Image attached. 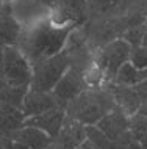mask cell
Masks as SVG:
<instances>
[{"mask_svg":"<svg viewBox=\"0 0 147 149\" xmlns=\"http://www.w3.org/2000/svg\"><path fill=\"white\" fill-rule=\"evenodd\" d=\"M0 47H2V46H0Z\"/></svg>","mask_w":147,"mask_h":149,"instance_id":"33","label":"cell"},{"mask_svg":"<svg viewBox=\"0 0 147 149\" xmlns=\"http://www.w3.org/2000/svg\"><path fill=\"white\" fill-rule=\"evenodd\" d=\"M128 132L136 143L147 149V118L141 113L128 116Z\"/></svg>","mask_w":147,"mask_h":149,"instance_id":"17","label":"cell"},{"mask_svg":"<svg viewBox=\"0 0 147 149\" xmlns=\"http://www.w3.org/2000/svg\"><path fill=\"white\" fill-rule=\"evenodd\" d=\"M74 29V25L58 27L47 17L30 27H23L16 46L31 64H35L39 60L49 58L64 49L67 38Z\"/></svg>","mask_w":147,"mask_h":149,"instance_id":"1","label":"cell"},{"mask_svg":"<svg viewBox=\"0 0 147 149\" xmlns=\"http://www.w3.org/2000/svg\"><path fill=\"white\" fill-rule=\"evenodd\" d=\"M128 149H144V148H142V146H141L139 143L133 141V143H132V144H130V146H128Z\"/></svg>","mask_w":147,"mask_h":149,"instance_id":"27","label":"cell"},{"mask_svg":"<svg viewBox=\"0 0 147 149\" xmlns=\"http://www.w3.org/2000/svg\"><path fill=\"white\" fill-rule=\"evenodd\" d=\"M23 123H25V116L22 110L0 102V138L11 136L17 129L23 126Z\"/></svg>","mask_w":147,"mask_h":149,"instance_id":"15","label":"cell"},{"mask_svg":"<svg viewBox=\"0 0 147 149\" xmlns=\"http://www.w3.org/2000/svg\"><path fill=\"white\" fill-rule=\"evenodd\" d=\"M3 85H6V82H5V79H3V77H0V86H3Z\"/></svg>","mask_w":147,"mask_h":149,"instance_id":"30","label":"cell"},{"mask_svg":"<svg viewBox=\"0 0 147 149\" xmlns=\"http://www.w3.org/2000/svg\"><path fill=\"white\" fill-rule=\"evenodd\" d=\"M30 86H13V85H3L0 86V102L22 110L23 97Z\"/></svg>","mask_w":147,"mask_h":149,"instance_id":"16","label":"cell"},{"mask_svg":"<svg viewBox=\"0 0 147 149\" xmlns=\"http://www.w3.org/2000/svg\"><path fill=\"white\" fill-rule=\"evenodd\" d=\"M13 14L23 27H30L39 21H44L49 17L50 8L38 2V0H14L13 3Z\"/></svg>","mask_w":147,"mask_h":149,"instance_id":"9","label":"cell"},{"mask_svg":"<svg viewBox=\"0 0 147 149\" xmlns=\"http://www.w3.org/2000/svg\"><path fill=\"white\" fill-rule=\"evenodd\" d=\"M139 79H141V80L147 79V68H146L144 71H139ZM141 80H139V82H141Z\"/></svg>","mask_w":147,"mask_h":149,"instance_id":"28","label":"cell"},{"mask_svg":"<svg viewBox=\"0 0 147 149\" xmlns=\"http://www.w3.org/2000/svg\"><path fill=\"white\" fill-rule=\"evenodd\" d=\"M146 30H147V21L146 22H141V24H136V25H132L128 29L124 30L121 38L127 41L132 47H136V46H141L142 42V38L146 35Z\"/></svg>","mask_w":147,"mask_h":149,"instance_id":"20","label":"cell"},{"mask_svg":"<svg viewBox=\"0 0 147 149\" xmlns=\"http://www.w3.org/2000/svg\"><path fill=\"white\" fill-rule=\"evenodd\" d=\"M33 66V75L30 82V90L36 91H52L63 74L72 66L70 57L63 49L61 52L52 55L49 58L39 60Z\"/></svg>","mask_w":147,"mask_h":149,"instance_id":"3","label":"cell"},{"mask_svg":"<svg viewBox=\"0 0 147 149\" xmlns=\"http://www.w3.org/2000/svg\"><path fill=\"white\" fill-rule=\"evenodd\" d=\"M0 77H3V47H0Z\"/></svg>","mask_w":147,"mask_h":149,"instance_id":"26","label":"cell"},{"mask_svg":"<svg viewBox=\"0 0 147 149\" xmlns=\"http://www.w3.org/2000/svg\"><path fill=\"white\" fill-rule=\"evenodd\" d=\"M41 5H44V6H47V8H53L57 3L59 2V0H38Z\"/></svg>","mask_w":147,"mask_h":149,"instance_id":"24","label":"cell"},{"mask_svg":"<svg viewBox=\"0 0 147 149\" xmlns=\"http://www.w3.org/2000/svg\"><path fill=\"white\" fill-rule=\"evenodd\" d=\"M106 86L110 88L116 105L121 108L127 116H132V115L139 111V108L142 105V100H141L139 96H138L135 86L117 85V83H114V82H110Z\"/></svg>","mask_w":147,"mask_h":149,"instance_id":"13","label":"cell"},{"mask_svg":"<svg viewBox=\"0 0 147 149\" xmlns=\"http://www.w3.org/2000/svg\"><path fill=\"white\" fill-rule=\"evenodd\" d=\"M135 90H136L138 96L141 97L142 102H147V79L141 80V82H138L136 85H135Z\"/></svg>","mask_w":147,"mask_h":149,"instance_id":"22","label":"cell"},{"mask_svg":"<svg viewBox=\"0 0 147 149\" xmlns=\"http://www.w3.org/2000/svg\"><path fill=\"white\" fill-rule=\"evenodd\" d=\"M139 80H141L139 79V71H138L130 61H127L119 68V71L116 72V77H114L113 82L117 83V85L135 86Z\"/></svg>","mask_w":147,"mask_h":149,"instance_id":"19","label":"cell"},{"mask_svg":"<svg viewBox=\"0 0 147 149\" xmlns=\"http://www.w3.org/2000/svg\"><path fill=\"white\" fill-rule=\"evenodd\" d=\"M141 46L147 47V30H146V35H144V38H142V42H141Z\"/></svg>","mask_w":147,"mask_h":149,"instance_id":"29","label":"cell"},{"mask_svg":"<svg viewBox=\"0 0 147 149\" xmlns=\"http://www.w3.org/2000/svg\"><path fill=\"white\" fill-rule=\"evenodd\" d=\"M146 19H147V16H146Z\"/></svg>","mask_w":147,"mask_h":149,"instance_id":"32","label":"cell"},{"mask_svg":"<svg viewBox=\"0 0 147 149\" xmlns=\"http://www.w3.org/2000/svg\"><path fill=\"white\" fill-rule=\"evenodd\" d=\"M77 149H100V148L96 146V144H94L92 141H91V140L86 138L85 141H83V143H81V144H80V146H78Z\"/></svg>","mask_w":147,"mask_h":149,"instance_id":"23","label":"cell"},{"mask_svg":"<svg viewBox=\"0 0 147 149\" xmlns=\"http://www.w3.org/2000/svg\"><path fill=\"white\" fill-rule=\"evenodd\" d=\"M128 61L132 63L138 71H144L147 68V47H144V46L132 47Z\"/></svg>","mask_w":147,"mask_h":149,"instance_id":"21","label":"cell"},{"mask_svg":"<svg viewBox=\"0 0 147 149\" xmlns=\"http://www.w3.org/2000/svg\"><path fill=\"white\" fill-rule=\"evenodd\" d=\"M130 50H132V46L127 41H124L122 38L113 39L106 46H103V49L99 54L97 64L103 69L105 77L108 82H113L114 77H116V72L119 71V68L124 63L128 61Z\"/></svg>","mask_w":147,"mask_h":149,"instance_id":"5","label":"cell"},{"mask_svg":"<svg viewBox=\"0 0 147 149\" xmlns=\"http://www.w3.org/2000/svg\"><path fill=\"white\" fill-rule=\"evenodd\" d=\"M55 107H59L55 96L52 91H36L30 90L27 91L25 97H23V105H22V113L25 118L35 115H41L47 110H52Z\"/></svg>","mask_w":147,"mask_h":149,"instance_id":"12","label":"cell"},{"mask_svg":"<svg viewBox=\"0 0 147 149\" xmlns=\"http://www.w3.org/2000/svg\"><path fill=\"white\" fill-rule=\"evenodd\" d=\"M64 119H66V108L55 107L41 115H35V116H30V118H25V123L23 124L25 126L38 127L41 130H44L46 134H49L52 138H55L58 135L63 123H64Z\"/></svg>","mask_w":147,"mask_h":149,"instance_id":"11","label":"cell"},{"mask_svg":"<svg viewBox=\"0 0 147 149\" xmlns=\"http://www.w3.org/2000/svg\"><path fill=\"white\" fill-rule=\"evenodd\" d=\"M86 138L91 140L100 149H128V146H130V144L127 146V144H122V143H117L114 140H111L110 136H106L103 134L96 124L94 126H86Z\"/></svg>","mask_w":147,"mask_h":149,"instance_id":"18","label":"cell"},{"mask_svg":"<svg viewBox=\"0 0 147 149\" xmlns=\"http://www.w3.org/2000/svg\"><path fill=\"white\" fill-rule=\"evenodd\" d=\"M33 66L17 46L3 47V79L6 85L30 86Z\"/></svg>","mask_w":147,"mask_h":149,"instance_id":"4","label":"cell"},{"mask_svg":"<svg viewBox=\"0 0 147 149\" xmlns=\"http://www.w3.org/2000/svg\"><path fill=\"white\" fill-rule=\"evenodd\" d=\"M86 88H88V85H86V80L83 77V71L70 66L63 74V77L58 80L57 85L53 86L52 94L55 96L59 107L66 108L67 104L77 97L80 93H83Z\"/></svg>","mask_w":147,"mask_h":149,"instance_id":"6","label":"cell"},{"mask_svg":"<svg viewBox=\"0 0 147 149\" xmlns=\"http://www.w3.org/2000/svg\"><path fill=\"white\" fill-rule=\"evenodd\" d=\"M96 126L105 134L106 136H110L111 140L122 144H132L135 140L132 138L128 132V116L121 110L117 105L110 110L105 116H102L97 121Z\"/></svg>","mask_w":147,"mask_h":149,"instance_id":"7","label":"cell"},{"mask_svg":"<svg viewBox=\"0 0 147 149\" xmlns=\"http://www.w3.org/2000/svg\"><path fill=\"white\" fill-rule=\"evenodd\" d=\"M10 138L17 143H22L28 149H52V144H53V138L49 134H46L38 127L25 126V124L21 129H17Z\"/></svg>","mask_w":147,"mask_h":149,"instance_id":"14","label":"cell"},{"mask_svg":"<svg viewBox=\"0 0 147 149\" xmlns=\"http://www.w3.org/2000/svg\"><path fill=\"white\" fill-rule=\"evenodd\" d=\"M13 2L0 3V46H16L22 33V25L13 14Z\"/></svg>","mask_w":147,"mask_h":149,"instance_id":"10","label":"cell"},{"mask_svg":"<svg viewBox=\"0 0 147 149\" xmlns=\"http://www.w3.org/2000/svg\"><path fill=\"white\" fill-rule=\"evenodd\" d=\"M3 2H14V0H0V3H3Z\"/></svg>","mask_w":147,"mask_h":149,"instance_id":"31","label":"cell"},{"mask_svg":"<svg viewBox=\"0 0 147 149\" xmlns=\"http://www.w3.org/2000/svg\"><path fill=\"white\" fill-rule=\"evenodd\" d=\"M8 149H28V148L23 146L22 143H17V141H14V140H11V141H10V146H8Z\"/></svg>","mask_w":147,"mask_h":149,"instance_id":"25","label":"cell"},{"mask_svg":"<svg viewBox=\"0 0 147 149\" xmlns=\"http://www.w3.org/2000/svg\"><path fill=\"white\" fill-rule=\"evenodd\" d=\"M85 140L86 126L66 115V119L59 129L58 135L53 138L52 149H77Z\"/></svg>","mask_w":147,"mask_h":149,"instance_id":"8","label":"cell"},{"mask_svg":"<svg viewBox=\"0 0 147 149\" xmlns=\"http://www.w3.org/2000/svg\"><path fill=\"white\" fill-rule=\"evenodd\" d=\"M114 107L116 102L108 86L86 88L66 105V115L85 126H94Z\"/></svg>","mask_w":147,"mask_h":149,"instance_id":"2","label":"cell"}]
</instances>
